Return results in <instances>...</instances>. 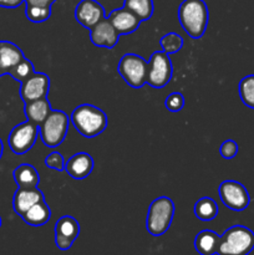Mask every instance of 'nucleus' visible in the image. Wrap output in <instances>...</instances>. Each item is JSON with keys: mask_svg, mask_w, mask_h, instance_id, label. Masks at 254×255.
Instances as JSON below:
<instances>
[{"mask_svg": "<svg viewBox=\"0 0 254 255\" xmlns=\"http://www.w3.org/2000/svg\"><path fill=\"white\" fill-rule=\"evenodd\" d=\"M178 20L189 37L201 39L208 26L209 11L204 0H183L178 7Z\"/></svg>", "mask_w": 254, "mask_h": 255, "instance_id": "nucleus-1", "label": "nucleus"}, {"mask_svg": "<svg viewBox=\"0 0 254 255\" xmlns=\"http://www.w3.org/2000/svg\"><path fill=\"white\" fill-rule=\"evenodd\" d=\"M70 122L75 129L86 138L97 137L109 125L107 115L101 109L90 104L77 106L70 115Z\"/></svg>", "mask_w": 254, "mask_h": 255, "instance_id": "nucleus-2", "label": "nucleus"}, {"mask_svg": "<svg viewBox=\"0 0 254 255\" xmlns=\"http://www.w3.org/2000/svg\"><path fill=\"white\" fill-rule=\"evenodd\" d=\"M254 249V233L244 226H233L221 236L218 255H248Z\"/></svg>", "mask_w": 254, "mask_h": 255, "instance_id": "nucleus-3", "label": "nucleus"}, {"mask_svg": "<svg viewBox=\"0 0 254 255\" xmlns=\"http://www.w3.org/2000/svg\"><path fill=\"white\" fill-rule=\"evenodd\" d=\"M174 216V203L169 197L162 196L149 204L146 229L151 236L161 237L171 227Z\"/></svg>", "mask_w": 254, "mask_h": 255, "instance_id": "nucleus-4", "label": "nucleus"}, {"mask_svg": "<svg viewBox=\"0 0 254 255\" xmlns=\"http://www.w3.org/2000/svg\"><path fill=\"white\" fill-rule=\"evenodd\" d=\"M69 125L70 116L60 110H52L46 120L39 126V134L42 143L49 148L59 147L65 141Z\"/></svg>", "mask_w": 254, "mask_h": 255, "instance_id": "nucleus-5", "label": "nucleus"}, {"mask_svg": "<svg viewBox=\"0 0 254 255\" xmlns=\"http://www.w3.org/2000/svg\"><path fill=\"white\" fill-rule=\"evenodd\" d=\"M148 61L137 54H126L121 57L117 71L132 89H141L146 84Z\"/></svg>", "mask_w": 254, "mask_h": 255, "instance_id": "nucleus-6", "label": "nucleus"}, {"mask_svg": "<svg viewBox=\"0 0 254 255\" xmlns=\"http://www.w3.org/2000/svg\"><path fill=\"white\" fill-rule=\"evenodd\" d=\"M173 66L169 55L164 51H154L148 60L146 84L153 89H163L172 80Z\"/></svg>", "mask_w": 254, "mask_h": 255, "instance_id": "nucleus-7", "label": "nucleus"}, {"mask_svg": "<svg viewBox=\"0 0 254 255\" xmlns=\"http://www.w3.org/2000/svg\"><path fill=\"white\" fill-rule=\"evenodd\" d=\"M219 198L227 208L234 212H242L248 208L251 196L246 187L237 181H223L218 188Z\"/></svg>", "mask_w": 254, "mask_h": 255, "instance_id": "nucleus-8", "label": "nucleus"}, {"mask_svg": "<svg viewBox=\"0 0 254 255\" xmlns=\"http://www.w3.org/2000/svg\"><path fill=\"white\" fill-rule=\"evenodd\" d=\"M39 134V126L30 121L21 122L11 129L9 134V147L15 154H24L34 147Z\"/></svg>", "mask_w": 254, "mask_h": 255, "instance_id": "nucleus-9", "label": "nucleus"}, {"mask_svg": "<svg viewBox=\"0 0 254 255\" xmlns=\"http://www.w3.org/2000/svg\"><path fill=\"white\" fill-rule=\"evenodd\" d=\"M50 90V77L44 72H36L27 77L20 86V97L25 104L47 97Z\"/></svg>", "mask_w": 254, "mask_h": 255, "instance_id": "nucleus-10", "label": "nucleus"}, {"mask_svg": "<svg viewBox=\"0 0 254 255\" xmlns=\"http://www.w3.org/2000/svg\"><path fill=\"white\" fill-rule=\"evenodd\" d=\"M55 244L60 251H69L80 234V224L74 217L64 216L56 222L54 228Z\"/></svg>", "mask_w": 254, "mask_h": 255, "instance_id": "nucleus-11", "label": "nucleus"}, {"mask_svg": "<svg viewBox=\"0 0 254 255\" xmlns=\"http://www.w3.org/2000/svg\"><path fill=\"white\" fill-rule=\"evenodd\" d=\"M75 20L85 29H92L105 19V9L96 0H81L75 7Z\"/></svg>", "mask_w": 254, "mask_h": 255, "instance_id": "nucleus-12", "label": "nucleus"}, {"mask_svg": "<svg viewBox=\"0 0 254 255\" xmlns=\"http://www.w3.org/2000/svg\"><path fill=\"white\" fill-rule=\"evenodd\" d=\"M121 35L117 32L114 25L107 17L97 22L92 29H90V39L95 46L105 47V49H114L119 42Z\"/></svg>", "mask_w": 254, "mask_h": 255, "instance_id": "nucleus-13", "label": "nucleus"}, {"mask_svg": "<svg viewBox=\"0 0 254 255\" xmlns=\"http://www.w3.org/2000/svg\"><path fill=\"white\" fill-rule=\"evenodd\" d=\"M94 166L95 162L91 154L87 152H79L70 157L67 162H65V171L71 178L81 181L91 174Z\"/></svg>", "mask_w": 254, "mask_h": 255, "instance_id": "nucleus-14", "label": "nucleus"}, {"mask_svg": "<svg viewBox=\"0 0 254 255\" xmlns=\"http://www.w3.org/2000/svg\"><path fill=\"white\" fill-rule=\"evenodd\" d=\"M107 19L111 21V24L114 25V27L120 35L132 34L138 29L142 22L133 12H131L124 6L112 10Z\"/></svg>", "mask_w": 254, "mask_h": 255, "instance_id": "nucleus-15", "label": "nucleus"}, {"mask_svg": "<svg viewBox=\"0 0 254 255\" xmlns=\"http://www.w3.org/2000/svg\"><path fill=\"white\" fill-rule=\"evenodd\" d=\"M45 201L44 193L39 188H17L12 198V208L17 216L21 217L34 204Z\"/></svg>", "mask_w": 254, "mask_h": 255, "instance_id": "nucleus-16", "label": "nucleus"}, {"mask_svg": "<svg viewBox=\"0 0 254 255\" xmlns=\"http://www.w3.org/2000/svg\"><path fill=\"white\" fill-rule=\"evenodd\" d=\"M25 59L22 50L11 41H0V76L6 75Z\"/></svg>", "mask_w": 254, "mask_h": 255, "instance_id": "nucleus-17", "label": "nucleus"}, {"mask_svg": "<svg viewBox=\"0 0 254 255\" xmlns=\"http://www.w3.org/2000/svg\"><path fill=\"white\" fill-rule=\"evenodd\" d=\"M51 111L52 107L47 97L27 102V104H25L24 107V112L27 121L32 122V124L37 125V126H40L46 120V117L49 116Z\"/></svg>", "mask_w": 254, "mask_h": 255, "instance_id": "nucleus-18", "label": "nucleus"}, {"mask_svg": "<svg viewBox=\"0 0 254 255\" xmlns=\"http://www.w3.org/2000/svg\"><path fill=\"white\" fill-rule=\"evenodd\" d=\"M221 236L213 231L204 229L194 238V248L199 255H216L218 252Z\"/></svg>", "mask_w": 254, "mask_h": 255, "instance_id": "nucleus-19", "label": "nucleus"}, {"mask_svg": "<svg viewBox=\"0 0 254 255\" xmlns=\"http://www.w3.org/2000/svg\"><path fill=\"white\" fill-rule=\"evenodd\" d=\"M15 183L19 188H36L40 183V174L34 166L22 163L12 172Z\"/></svg>", "mask_w": 254, "mask_h": 255, "instance_id": "nucleus-20", "label": "nucleus"}, {"mask_svg": "<svg viewBox=\"0 0 254 255\" xmlns=\"http://www.w3.org/2000/svg\"><path fill=\"white\" fill-rule=\"evenodd\" d=\"M22 221L31 227H41L46 224L51 218V211L45 201L34 204L21 216Z\"/></svg>", "mask_w": 254, "mask_h": 255, "instance_id": "nucleus-21", "label": "nucleus"}, {"mask_svg": "<svg viewBox=\"0 0 254 255\" xmlns=\"http://www.w3.org/2000/svg\"><path fill=\"white\" fill-rule=\"evenodd\" d=\"M194 216L203 222L213 221L217 216H218V206H217L216 201L209 197H202L196 202L193 207Z\"/></svg>", "mask_w": 254, "mask_h": 255, "instance_id": "nucleus-22", "label": "nucleus"}, {"mask_svg": "<svg viewBox=\"0 0 254 255\" xmlns=\"http://www.w3.org/2000/svg\"><path fill=\"white\" fill-rule=\"evenodd\" d=\"M124 7L133 12L141 21L149 20L153 15V0H125Z\"/></svg>", "mask_w": 254, "mask_h": 255, "instance_id": "nucleus-23", "label": "nucleus"}, {"mask_svg": "<svg viewBox=\"0 0 254 255\" xmlns=\"http://www.w3.org/2000/svg\"><path fill=\"white\" fill-rule=\"evenodd\" d=\"M238 92L242 102L247 107L254 110V75H248L241 80Z\"/></svg>", "mask_w": 254, "mask_h": 255, "instance_id": "nucleus-24", "label": "nucleus"}, {"mask_svg": "<svg viewBox=\"0 0 254 255\" xmlns=\"http://www.w3.org/2000/svg\"><path fill=\"white\" fill-rule=\"evenodd\" d=\"M159 44H161L162 51L166 54H176L183 47V37L177 32H167L161 37Z\"/></svg>", "mask_w": 254, "mask_h": 255, "instance_id": "nucleus-25", "label": "nucleus"}, {"mask_svg": "<svg viewBox=\"0 0 254 255\" xmlns=\"http://www.w3.org/2000/svg\"><path fill=\"white\" fill-rule=\"evenodd\" d=\"M34 72H35L34 65H32V62L30 61L29 59L25 57L22 61H20L19 64H17L16 66L9 72V75L12 77V79L16 80V81H19L20 84H21V82H24L27 77L31 76Z\"/></svg>", "mask_w": 254, "mask_h": 255, "instance_id": "nucleus-26", "label": "nucleus"}, {"mask_svg": "<svg viewBox=\"0 0 254 255\" xmlns=\"http://www.w3.org/2000/svg\"><path fill=\"white\" fill-rule=\"evenodd\" d=\"M25 15L31 22H44L50 19L51 16V7H37V6H27L25 7Z\"/></svg>", "mask_w": 254, "mask_h": 255, "instance_id": "nucleus-27", "label": "nucleus"}, {"mask_svg": "<svg viewBox=\"0 0 254 255\" xmlns=\"http://www.w3.org/2000/svg\"><path fill=\"white\" fill-rule=\"evenodd\" d=\"M186 100L181 92H172L164 100V106L169 112H179L184 107Z\"/></svg>", "mask_w": 254, "mask_h": 255, "instance_id": "nucleus-28", "label": "nucleus"}, {"mask_svg": "<svg viewBox=\"0 0 254 255\" xmlns=\"http://www.w3.org/2000/svg\"><path fill=\"white\" fill-rule=\"evenodd\" d=\"M44 163L45 166L49 167L50 169H54V171H57V172L65 171V159L60 152L55 151V152H51L50 154H47Z\"/></svg>", "mask_w": 254, "mask_h": 255, "instance_id": "nucleus-29", "label": "nucleus"}, {"mask_svg": "<svg viewBox=\"0 0 254 255\" xmlns=\"http://www.w3.org/2000/svg\"><path fill=\"white\" fill-rule=\"evenodd\" d=\"M219 153L224 159H232L238 153V144L233 139H227L219 147Z\"/></svg>", "mask_w": 254, "mask_h": 255, "instance_id": "nucleus-30", "label": "nucleus"}, {"mask_svg": "<svg viewBox=\"0 0 254 255\" xmlns=\"http://www.w3.org/2000/svg\"><path fill=\"white\" fill-rule=\"evenodd\" d=\"M55 1L56 0H25V5L37 7H51Z\"/></svg>", "mask_w": 254, "mask_h": 255, "instance_id": "nucleus-31", "label": "nucleus"}, {"mask_svg": "<svg viewBox=\"0 0 254 255\" xmlns=\"http://www.w3.org/2000/svg\"><path fill=\"white\" fill-rule=\"evenodd\" d=\"M22 2H25V0H0V6L6 7V9H15Z\"/></svg>", "mask_w": 254, "mask_h": 255, "instance_id": "nucleus-32", "label": "nucleus"}, {"mask_svg": "<svg viewBox=\"0 0 254 255\" xmlns=\"http://www.w3.org/2000/svg\"><path fill=\"white\" fill-rule=\"evenodd\" d=\"M2 152H4V144H2V141H1V138H0V159H1Z\"/></svg>", "mask_w": 254, "mask_h": 255, "instance_id": "nucleus-33", "label": "nucleus"}, {"mask_svg": "<svg viewBox=\"0 0 254 255\" xmlns=\"http://www.w3.org/2000/svg\"><path fill=\"white\" fill-rule=\"evenodd\" d=\"M0 227H1V217H0Z\"/></svg>", "mask_w": 254, "mask_h": 255, "instance_id": "nucleus-34", "label": "nucleus"}]
</instances>
